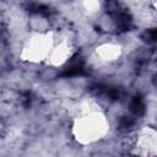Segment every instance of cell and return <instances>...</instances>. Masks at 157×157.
Masks as SVG:
<instances>
[{"label":"cell","mask_w":157,"mask_h":157,"mask_svg":"<svg viewBox=\"0 0 157 157\" xmlns=\"http://www.w3.org/2000/svg\"><path fill=\"white\" fill-rule=\"evenodd\" d=\"M146 37L150 40H157V29H150V31H147Z\"/></svg>","instance_id":"2"},{"label":"cell","mask_w":157,"mask_h":157,"mask_svg":"<svg viewBox=\"0 0 157 157\" xmlns=\"http://www.w3.org/2000/svg\"><path fill=\"white\" fill-rule=\"evenodd\" d=\"M130 110L136 114V115H141L144 113V103H142V99L140 97H135L132 101H131V104H130Z\"/></svg>","instance_id":"1"}]
</instances>
